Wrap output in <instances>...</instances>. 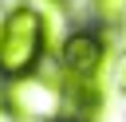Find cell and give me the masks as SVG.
Listing matches in <instances>:
<instances>
[{"mask_svg": "<svg viewBox=\"0 0 126 122\" xmlns=\"http://www.w3.org/2000/svg\"><path fill=\"white\" fill-rule=\"evenodd\" d=\"M47 43V24L32 4H20L0 16V71L4 79L32 75Z\"/></svg>", "mask_w": 126, "mask_h": 122, "instance_id": "6da1fadb", "label": "cell"}, {"mask_svg": "<svg viewBox=\"0 0 126 122\" xmlns=\"http://www.w3.org/2000/svg\"><path fill=\"white\" fill-rule=\"evenodd\" d=\"M8 110L24 122H47L63 110V79L20 75L8 83Z\"/></svg>", "mask_w": 126, "mask_h": 122, "instance_id": "7a4b0ae2", "label": "cell"}, {"mask_svg": "<svg viewBox=\"0 0 126 122\" xmlns=\"http://www.w3.org/2000/svg\"><path fill=\"white\" fill-rule=\"evenodd\" d=\"M102 55H106L102 35H94V31H75V35H67V43L59 47L63 79H98Z\"/></svg>", "mask_w": 126, "mask_h": 122, "instance_id": "3957f363", "label": "cell"}, {"mask_svg": "<svg viewBox=\"0 0 126 122\" xmlns=\"http://www.w3.org/2000/svg\"><path fill=\"white\" fill-rule=\"evenodd\" d=\"M98 24L106 28H126V0H91Z\"/></svg>", "mask_w": 126, "mask_h": 122, "instance_id": "277c9868", "label": "cell"}, {"mask_svg": "<svg viewBox=\"0 0 126 122\" xmlns=\"http://www.w3.org/2000/svg\"><path fill=\"white\" fill-rule=\"evenodd\" d=\"M114 83H118V91L126 94V51L118 55V63H114Z\"/></svg>", "mask_w": 126, "mask_h": 122, "instance_id": "5b68a950", "label": "cell"}, {"mask_svg": "<svg viewBox=\"0 0 126 122\" xmlns=\"http://www.w3.org/2000/svg\"><path fill=\"white\" fill-rule=\"evenodd\" d=\"M8 110V83H4V71H0V114Z\"/></svg>", "mask_w": 126, "mask_h": 122, "instance_id": "8992f818", "label": "cell"}]
</instances>
